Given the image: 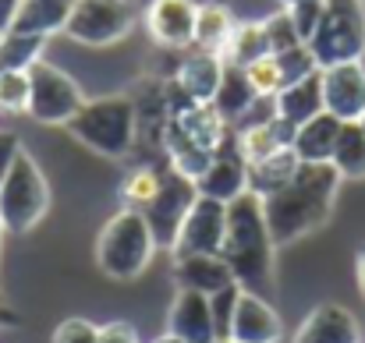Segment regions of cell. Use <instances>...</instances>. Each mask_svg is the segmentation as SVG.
<instances>
[{
  "mask_svg": "<svg viewBox=\"0 0 365 343\" xmlns=\"http://www.w3.org/2000/svg\"><path fill=\"white\" fill-rule=\"evenodd\" d=\"M273 110L277 117H284L287 124H305L316 114H323V68L302 82H291L284 85L277 96H273Z\"/></svg>",
  "mask_w": 365,
  "mask_h": 343,
  "instance_id": "obj_20",
  "label": "cell"
},
{
  "mask_svg": "<svg viewBox=\"0 0 365 343\" xmlns=\"http://www.w3.org/2000/svg\"><path fill=\"white\" fill-rule=\"evenodd\" d=\"M291 343H362V326L344 305L327 301L302 319Z\"/></svg>",
  "mask_w": 365,
  "mask_h": 343,
  "instance_id": "obj_17",
  "label": "cell"
},
{
  "mask_svg": "<svg viewBox=\"0 0 365 343\" xmlns=\"http://www.w3.org/2000/svg\"><path fill=\"white\" fill-rule=\"evenodd\" d=\"M195 18H199V4L192 0H149L145 4V32L163 50L195 46Z\"/></svg>",
  "mask_w": 365,
  "mask_h": 343,
  "instance_id": "obj_12",
  "label": "cell"
},
{
  "mask_svg": "<svg viewBox=\"0 0 365 343\" xmlns=\"http://www.w3.org/2000/svg\"><path fill=\"white\" fill-rule=\"evenodd\" d=\"M355 280H359V290L365 297V244L359 248V258H355Z\"/></svg>",
  "mask_w": 365,
  "mask_h": 343,
  "instance_id": "obj_41",
  "label": "cell"
},
{
  "mask_svg": "<svg viewBox=\"0 0 365 343\" xmlns=\"http://www.w3.org/2000/svg\"><path fill=\"white\" fill-rule=\"evenodd\" d=\"M273 251L277 244L269 237L262 199L255 191H245L235 202H227V233L220 255L245 290L266 287L273 280Z\"/></svg>",
  "mask_w": 365,
  "mask_h": 343,
  "instance_id": "obj_3",
  "label": "cell"
},
{
  "mask_svg": "<svg viewBox=\"0 0 365 343\" xmlns=\"http://www.w3.org/2000/svg\"><path fill=\"white\" fill-rule=\"evenodd\" d=\"M245 75H248L252 89H255L262 100H273V96L284 89V75H280V64H277L273 53H266V57H259L255 64H248Z\"/></svg>",
  "mask_w": 365,
  "mask_h": 343,
  "instance_id": "obj_32",
  "label": "cell"
},
{
  "mask_svg": "<svg viewBox=\"0 0 365 343\" xmlns=\"http://www.w3.org/2000/svg\"><path fill=\"white\" fill-rule=\"evenodd\" d=\"M298 170H302V156L294 152V145H287V149H280V152H273L259 163H248V191L266 199V195L280 191Z\"/></svg>",
  "mask_w": 365,
  "mask_h": 343,
  "instance_id": "obj_24",
  "label": "cell"
},
{
  "mask_svg": "<svg viewBox=\"0 0 365 343\" xmlns=\"http://www.w3.org/2000/svg\"><path fill=\"white\" fill-rule=\"evenodd\" d=\"M195 199H199L195 181H188L185 174H178L174 167H167L156 199L142 209V216H145V223L153 227L160 248H170V244H174V237H178V230L185 223L188 209L195 206Z\"/></svg>",
  "mask_w": 365,
  "mask_h": 343,
  "instance_id": "obj_10",
  "label": "cell"
},
{
  "mask_svg": "<svg viewBox=\"0 0 365 343\" xmlns=\"http://www.w3.org/2000/svg\"><path fill=\"white\" fill-rule=\"evenodd\" d=\"M235 343H280L284 340V322L273 312V305L266 297H259L255 290H242L235 319H231V337Z\"/></svg>",
  "mask_w": 365,
  "mask_h": 343,
  "instance_id": "obj_16",
  "label": "cell"
},
{
  "mask_svg": "<svg viewBox=\"0 0 365 343\" xmlns=\"http://www.w3.org/2000/svg\"><path fill=\"white\" fill-rule=\"evenodd\" d=\"M163 174H167V167H135L121 184L124 202H128L131 209H145V206L156 199V191H160V184H163Z\"/></svg>",
  "mask_w": 365,
  "mask_h": 343,
  "instance_id": "obj_29",
  "label": "cell"
},
{
  "mask_svg": "<svg viewBox=\"0 0 365 343\" xmlns=\"http://www.w3.org/2000/svg\"><path fill=\"white\" fill-rule=\"evenodd\" d=\"M273 57H277V64H280L284 85L302 82V78H309V75H316V71H319V64H316V57H312V50H309L305 43H302V46H294V50L273 53Z\"/></svg>",
  "mask_w": 365,
  "mask_h": 343,
  "instance_id": "obj_33",
  "label": "cell"
},
{
  "mask_svg": "<svg viewBox=\"0 0 365 343\" xmlns=\"http://www.w3.org/2000/svg\"><path fill=\"white\" fill-rule=\"evenodd\" d=\"M287 14H291V21H294L298 36L309 43V39H312V32H316V25H319L323 0H298V4H291V7H287Z\"/></svg>",
  "mask_w": 365,
  "mask_h": 343,
  "instance_id": "obj_35",
  "label": "cell"
},
{
  "mask_svg": "<svg viewBox=\"0 0 365 343\" xmlns=\"http://www.w3.org/2000/svg\"><path fill=\"white\" fill-rule=\"evenodd\" d=\"M217 343H235V340H217Z\"/></svg>",
  "mask_w": 365,
  "mask_h": 343,
  "instance_id": "obj_46",
  "label": "cell"
},
{
  "mask_svg": "<svg viewBox=\"0 0 365 343\" xmlns=\"http://www.w3.org/2000/svg\"><path fill=\"white\" fill-rule=\"evenodd\" d=\"M18 7H21V0H0V36L14 28V18H18Z\"/></svg>",
  "mask_w": 365,
  "mask_h": 343,
  "instance_id": "obj_39",
  "label": "cell"
},
{
  "mask_svg": "<svg viewBox=\"0 0 365 343\" xmlns=\"http://www.w3.org/2000/svg\"><path fill=\"white\" fill-rule=\"evenodd\" d=\"M362 64H365V57H362Z\"/></svg>",
  "mask_w": 365,
  "mask_h": 343,
  "instance_id": "obj_48",
  "label": "cell"
},
{
  "mask_svg": "<svg viewBox=\"0 0 365 343\" xmlns=\"http://www.w3.org/2000/svg\"><path fill=\"white\" fill-rule=\"evenodd\" d=\"M135 25V7L131 0H78L68 25H64V36L71 43H82V46H114L121 43L124 36L131 32Z\"/></svg>",
  "mask_w": 365,
  "mask_h": 343,
  "instance_id": "obj_9",
  "label": "cell"
},
{
  "mask_svg": "<svg viewBox=\"0 0 365 343\" xmlns=\"http://www.w3.org/2000/svg\"><path fill=\"white\" fill-rule=\"evenodd\" d=\"M0 237H4V223H0Z\"/></svg>",
  "mask_w": 365,
  "mask_h": 343,
  "instance_id": "obj_47",
  "label": "cell"
},
{
  "mask_svg": "<svg viewBox=\"0 0 365 343\" xmlns=\"http://www.w3.org/2000/svg\"><path fill=\"white\" fill-rule=\"evenodd\" d=\"M153 343H185L181 337H174V333H163V337H156Z\"/></svg>",
  "mask_w": 365,
  "mask_h": 343,
  "instance_id": "obj_42",
  "label": "cell"
},
{
  "mask_svg": "<svg viewBox=\"0 0 365 343\" xmlns=\"http://www.w3.org/2000/svg\"><path fill=\"white\" fill-rule=\"evenodd\" d=\"M355 124H359V127H362V131H365V114L359 117V120H355Z\"/></svg>",
  "mask_w": 365,
  "mask_h": 343,
  "instance_id": "obj_44",
  "label": "cell"
},
{
  "mask_svg": "<svg viewBox=\"0 0 365 343\" xmlns=\"http://www.w3.org/2000/svg\"><path fill=\"white\" fill-rule=\"evenodd\" d=\"M323 110L341 117L344 124H355L365 114V64H334L323 68Z\"/></svg>",
  "mask_w": 365,
  "mask_h": 343,
  "instance_id": "obj_13",
  "label": "cell"
},
{
  "mask_svg": "<svg viewBox=\"0 0 365 343\" xmlns=\"http://www.w3.org/2000/svg\"><path fill=\"white\" fill-rule=\"evenodd\" d=\"M82 103H86V96H82L78 82L68 71H61L57 64L36 60L29 68V117L36 124L61 127L82 110Z\"/></svg>",
  "mask_w": 365,
  "mask_h": 343,
  "instance_id": "obj_8",
  "label": "cell"
},
{
  "mask_svg": "<svg viewBox=\"0 0 365 343\" xmlns=\"http://www.w3.org/2000/svg\"><path fill=\"white\" fill-rule=\"evenodd\" d=\"M75 4H78V0H21L18 18H14V28L50 39V36L64 32V25H68Z\"/></svg>",
  "mask_w": 365,
  "mask_h": 343,
  "instance_id": "obj_23",
  "label": "cell"
},
{
  "mask_svg": "<svg viewBox=\"0 0 365 343\" xmlns=\"http://www.w3.org/2000/svg\"><path fill=\"white\" fill-rule=\"evenodd\" d=\"M266 53H269V43H266L262 21H238L231 39H227V46L220 50V60L227 68H248V64H255Z\"/></svg>",
  "mask_w": 365,
  "mask_h": 343,
  "instance_id": "obj_25",
  "label": "cell"
},
{
  "mask_svg": "<svg viewBox=\"0 0 365 343\" xmlns=\"http://www.w3.org/2000/svg\"><path fill=\"white\" fill-rule=\"evenodd\" d=\"M341 174L334 163H302V170L273 195L262 199V213L269 223V237L277 248H287L319 227H327L337 191H341Z\"/></svg>",
  "mask_w": 365,
  "mask_h": 343,
  "instance_id": "obj_1",
  "label": "cell"
},
{
  "mask_svg": "<svg viewBox=\"0 0 365 343\" xmlns=\"http://www.w3.org/2000/svg\"><path fill=\"white\" fill-rule=\"evenodd\" d=\"M43 50H46V36L11 28L0 36V71H29L36 60H43Z\"/></svg>",
  "mask_w": 365,
  "mask_h": 343,
  "instance_id": "obj_27",
  "label": "cell"
},
{
  "mask_svg": "<svg viewBox=\"0 0 365 343\" xmlns=\"http://www.w3.org/2000/svg\"><path fill=\"white\" fill-rule=\"evenodd\" d=\"M341 127L344 120L334 114H316L312 120L298 124L294 131V152L302 156V163H330L334 159V149H337V138H341Z\"/></svg>",
  "mask_w": 365,
  "mask_h": 343,
  "instance_id": "obj_21",
  "label": "cell"
},
{
  "mask_svg": "<svg viewBox=\"0 0 365 343\" xmlns=\"http://www.w3.org/2000/svg\"><path fill=\"white\" fill-rule=\"evenodd\" d=\"M14 326H21L18 312H14V308H7V305L0 301V329H14Z\"/></svg>",
  "mask_w": 365,
  "mask_h": 343,
  "instance_id": "obj_40",
  "label": "cell"
},
{
  "mask_svg": "<svg viewBox=\"0 0 365 343\" xmlns=\"http://www.w3.org/2000/svg\"><path fill=\"white\" fill-rule=\"evenodd\" d=\"M75 142H82L86 149L107 156V159H121L131 152L135 138H138V110H135V96L114 93V96H100V100H86L82 110L64 124Z\"/></svg>",
  "mask_w": 365,
  "mask_h": 343,
  "instance_id": "obj_4",
  "label": "cell"
},
{
  "mask_svg": "<svg viewBox=\"0 0 365 343\" xmlns=\"http://www.w3.org/2000/svg\"><path fill=\"white\" fill-rule=\"evenodd\" d=\"M242 283H231L227 290L213 294L210 305H213V322H217V337L227 340L231 337V319H235V308H238V297H242Z\"/></svg>",
  "mask_w": 365,
  "mask_h": 343,
  "instance_id": "obj_34",
  "label": "cell"
},
{
  "mask_svg": "<svg viewBox=\"0 0 365 343\" xmlns=\"http://www.w3.org/2000/svg\"><path fill=\"white\" fill-rule=\"evenodd\" d=\"M259 100H262V96L252 89V82H248L245 68H227V64H224V78H220L217 96H213L217 114L224 117L227 124H242L245 117L255 110V103H259Z\"/></svg>",
  "mask_w": 365,
  "mask_h": 343,
  "instance_id": "obj_22",
  "label": "cell"
},
{
  "mask_svg": "<svg viewBox=\"0 0 365 343\" xmlns=\"http://www.w3.org/2000/svg\"><path fill=\"white\" fill-rule=\"evenodd\" d=\"M167 333L181 337L185 343H217V322L213 305L199 290H178L167 312Z\"/></svg>",
  "mask_w": 365,
  "mask_h": 343,
  "instance_id": "obj_15",
  "label": "cell"
},
{
  "mask_svg": "<svg viewBox=\"0 0 365 343\" xmlns=\"http://www.w3.org/2000/svg\"><path fill=\"white\" fill-rule=\"evenodd\" d=\"M167 85H170V120H167V134H163L167 167H174L188 181H199L202 170L213 163V156L231 138L227 120L217 114L213 103H192L174 85V78Z\"/></svg>",
  "mask_w": 365,
  "mask_h": 343,
  "instance_id": "obj_2",
  "label": "cell"
},
{
  "mask_svg": "<svg viewBox=\"0 0 365 343\" xmlns=\"http://www.w3.org/2000/svg\"><path fill=\"white\" fill-rule=\"evenodd\" d=\"M100 326H93L89 319H64L53 329V343H96Z\"/></svg>",
  "mask_w": 365,
  "mask_h": 343,
  "instance_id": "obj_36",
  "label": "cell"
},
{
  "mask_svg": "<svg viewBox=\"0 0 365 343\" xmlns=\"http://www.w3.org/2000/svg\"><path fill=\"white\" fill-rule=\"evenodd\" d=\"M96 343H138V333L131 322H107V326H100Z\"/></svg>",
  "mask_w": 365,
  "mask_h": 343,
  "instance_id": "obj_38",
  "label": "cell"
},
{
  "mask_svg": "<svg viewBox=\"0 0 365 343\" xmlns=\"http://www.w3.org/2000/svg\"><path fill=\"white\" fill-rule=\"evenodd\" d=\"M334 170L344 181H365V131L359 124H344L337 149H334Z\"/></svg>",
  "mask_w": 365,
  "mask_h": 343,
  "instance_id": "obj_28",
  "label": "cell"
},
{
  "mask_svg": "<svg viewBox=\"0 0 365 343\" xmlns=\"http://www.w3.org/2000/svg\"><path fill=\"white\" fill-rule=\"evenodd\" d=\"M18 152H21V138H18L14 131H0V184H4V177L11 174Z\"/></svg>",
  "mask_w": 365,
  "mask_h": 343,
  "instance_id": "obj_37",
  "label": "cell"
},
{
  "mask_svg": "<svg viewBox=\"0 0 365 343\" xmlns=\"http://www.w3.org/2000/svg\"><path fill=\"white\" fill-rule=\"evenodd\" d=\"M174 283H178V290H199V294L213 297L238 280H235L231 265L224 262V255H181V258H174Z\"/></svg>",
  "mask_w": 365,
  "mask_h": 343,
  "instance_id": "obj_18",
  "label": "cell"
},
{
  "mask_svg": "<svg viewBox=\"0 0 365 343\" xmlns=\"http://www.w3.org/2000/svg\"><path fill=\"white\" fill-rule=\"evenodd\" d=\"M262 28H266V43H269V53H284V50H294V46H302L305 39L298 36V28H294V21H291V14H287V7H280V11H273L266 21H262Z\"/></svg>",
  "mask_w": 365,
  "mask_h": 343,
  "instance_id": "obj_30",
  "label": "cell"
},
{
  "mask_svg": "<svg viewBox=\"0 0 365 343\" xmlns=\"http://www.w3.org/2000/svg\"><path fill=\"white\" fill-rule=\"evenodd\" d=\"M291 4H298V0H280V7H291Z\"/></svg>",
  "mask_w": 365,
  "mask_h": 343,
  "instance_id": "obj_43",
  "label": "cell"
},
{
  "mask_svg": "<svg viewBox=\"0 0 365 343\" xmlns=\"http://www.w3.org/2000/svg\"><path fill=\"white\" fill-rule=\"evenodd\" d=\"M220 78H224V60H220V53H210V50H192L188 57H181V64L174 71V85L192 103H213Z\"/></svg>",
  "mask_w": 365,
  "mask_h": 343,
  "instance_id": "obj_19",
  "label": "cell"
},
{
  "mask_svg": "<svg viewBox=\"0 0 365 343\" xmlns=\"http://www.w3.org/2000/svg\"><path fill=\"white\" fill-rule=\"evenodd\" d=\"M192 4H199V7H202V4H213V0H192Z\"/></svg>",
  "mask_w": 365,
  "mask_h": 343,
  "instance_id": "obj_45",
  "label": "cell"
},
{
  "mask_svg": "<svg viewBox=\"0 0 365 343\" xmlns=\"http://www.w3.org/2000/svg\"><path fill=\"white\" fill-rule=\"evenodd\" d=\"M50 209V184L39 163L21 149L11 174L0 184V223L4 233H29L32 227L43 223Z\"/></svg>",
  "mask_w": 365,
  "mask_h": 343,
  "instance_id": "obj_7",
  "label": "cell"
},
{
  "mask_svg": "<svg viewBox=\"0 0 365 343\" xmlns=\"http://www.w3.org/2000/svg\"><path fill=\"white\" fill-rule=\"evenodd\" d=\"M0 114H29V71H0Z\"/></svg>",
  "mask_w": 365,
  "mask_h": 343,
  "instance_id": "obj_31",
  "label": "cell"
},
{
  "mask_svg": "<svg viewBox=\"0 0 365 343\" xmlns=\"http://www.w3.org/2000/svg\"><path fill=\"white\" fill-rule=\"evenodd\" d=\"M319 68L365 57V0H323L319 25L305 43Z\"/></svg>",
  "mask_w": 365,
  "mask_h": 343,
  "instance_id": "obj_6",
  "label": "cell"
},
{
  "mask_svg": "<svg viewBox=\"0 0 365 343\" xmlns=\"http://www.w3.org/2000/svg\"><path fill=\"white\" fill-rule=\"evenodd\" d=\"M195 188H199V195L217 199L224 206L248 191V163H245V156L238 152V138H227L224 142V149L202 170V177L195 181Z\"/></svg>",
  "mask_w": 365,
  "mask_h": 343,
  "instance_id": "obj_14",
  "label": "cell"
},
{
  "mask_svg": "<svg viewBox=\"0 0 365 343\" xmlns=\"http://www.w3.org/2000/svg\"><path fill=\"white\" fill-rule=\"evenodd\" d=\"M224 233H227V206L199 195L195 206L188 209L181 230H178L174 244H170V255L174 258H181V255H220Z\"/></svg>",
  "mask_w": 365,
  "mask_h": 343,
  "instance_id": "obj_11",
  "label": "cell"
},
{
  "mask_svg": "<svg viewBox=\"0 0 365 343\" xmlns=\"http://www.w3.org/2000/svg\"><path fill=\"white\" fill-rule=\"evenodd\" d=\"M235 14L224 7V4H202L199 7V18H195V50H210V53H220L235 32Z\"/></svg>",
  "mask_w": 365,
  "mask_h": 343,
  "instance_id": "obj_26",
  "label": "cell"
},
{
  "mask_svg": "<svg viewBox=\"0 0 365 343\" xmlns=\"http://www.w3.org/2000/svg\"><path fill=\"white\" fill-rule=\"evenodd\" d=\"M156 248H160L156 233L145 223L142 209L128 206L121 213H114L100 230V237H96V265L110 280H138L149 269Z\"/></svg>",
  "mask_w": 365,
  "mask_h": 343,
  "instance_id": "obj_5",
  "label": "cell"
}]
</instances>
